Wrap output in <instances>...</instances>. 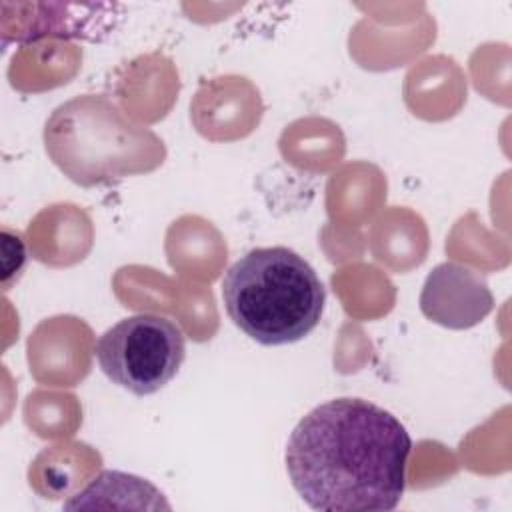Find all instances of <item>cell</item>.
Segmentation results:
<instances>
[{"instance_id": "6da1fadb", "label": "cell", "mask_w": 512, "mask_h": 512, "mask_svg": "<svg viewBox=\"0 0 512 512\" xmlns=\"http://www.w3.org/2000/svg\"><path fill=\"white\" fill-rule=\"evenodd\" d=\"M412 440L400 420L364 398L312 408L290 432L286 470L320 512H388L406 488Z\"/></svg>"}, {"instance_id": "7a4b0ae2", "label": "cell", "mask_w": 512, "mask_h": 512, "mask_svg": "<svg viewBox=\"0 0 512 512\" xmlns=\"http://www.w3.org/2000/svg\"><path fill=\"white\" fill-rule=\"evenodd\" d=\"M230 320L264 346L292 344L320 322L326 290L314 268L286 246L254 248L222 278Z\"/></svg>"}, {"instance_id": "3957f363", "label": "cell", "mask_w": 512, "mask_h": 512, "mask_svg": "<svg viewBox=\"0 0 512 512\" xmlns=\"http://www.w3.org/2000/svg\"><path fill=\"white\" fill-rule=\"evenodd\" d=\"M44 146L50 160L86 188L152 172L166 158L164 142L102 94L60 104L46 120Z\"/></svg>"}, {"instance_id": "277c9868", "label": "cell", "mask_w": 512, "mask_h": 512, "mask_svg": "<svg viewBox=\"0 0 512 512\" xmlns=\"http://www.w3.org/2000/svg\"><path fill=\"white\" fill-rule=\"evenodd\" d=\"M184 356V332L176 322L158 314L122 318L96 342L100 370L136 396L164 388L178 374Z\"/></svg>"}, {"instance_id": "5b68a950", "label": "cell", "mask_w": 512, "mask_h": 512, "mask_svg": "<svg viewBox=\"0 0 512 512\" xmlns=\"http://www.w3.org/2000/svg\"><path fill=\"white\" fill-rule=\"evenodd\" d=\"M494 308L486 278L458 262H442L426 276L420 292L422 314L450 330L480 324Z\"/></svg>"}, {"instance_id": "8992f818", "label": "cell", "mask_w": 512, "mask_h": 512, "mask_svg": "<svg viewBox=\"0 0 512 512\" xmlns=\"http://www.w3.org/2000/svg\"><path fill=\"white\" fill-rule=\"evenodd\" d=\"M26 264V246L18 232L2 226V288L8 290L18 280Z\"/></svg>"}]
</instances>
